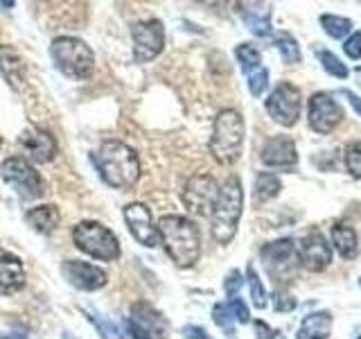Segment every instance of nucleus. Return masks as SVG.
<instances>
[{"label":"nucleus","instance_id":"obj_1","mask_svg":"<svg viewBox=\"0 0 361 339\" xmlns=\"http://www.w3.org/2000/svg\"><path fill=\"white\" fill-rule=\"evenodd\" d=\"M93 163L106 186L129 190L140 179V158L133 147L122 141H104L93 152Z\"/></svg>","mask_w":361,"mask_h":339},{"label":"nucleus","instance_id":"obj_2","mask_svg":"<svg viewBox=\"0 0 361 339\" xmlns=\"http://www.w3.org/2000/svg\"><path fill=\"white\" fill-rule=\"evenodd\" d=\"M156 229L161 244L176 267L188 269L197 265L201 256V233L195 222L183 215H163Z\"/></svg>","mask_w":361,"mask_h":339},{"label":"nucleus","instance_id":"obj_3","mask_svg":"<svg viewBox=\"0 0 361 339\" xmlns=\"http://www.w3.org/2000/svg\"><path fill=\"white\" fill-rule=\"evenodd\" d=\"M244 210V190L240 177H228L219 188L217 201H214L212 213H210V226H212V237L219 244H228L235 233L237 224H240Z\"/></svg>","mask_w":361,"mask_h":339},{"label":"nucleus","instance_id":"obj_4","mask_svg":"<svg viewBox=\"0 0 361 339\" xmlns=\"http://www.w3.org/2000/svg\"><path fill=\"white\" fill-rule=\"evenodd\" d=\"M244 118L240 111L235 109H224L217 113L212 124V136H210V154L217 163L221 165H233L240 161L242 150H244Z\"/></svg>","mask_w":361,"mask_h":339},{"label":"nucleus","instance_id":"obj_5","mask_svg":"<svg viewBox=\"0 0 361 339\" xmlns=\"http://www.w3.org/2000/svg\"><path fill=\"white\" fill-rule=\"evenodd\" d=\"M50 56L59 73L71 79H86L93 75L95 54L77 37H56L50 45Z\"/></svg>","mask_w":361,"mask_h":339},{"label":"nucleus","instance_id":"obj_6","mask_svg":"<svg viewBox=\"0 0 361 339\" xmlns=\"http://www.w3.org/2000/svg\"><path fill=\"white\" fill-rule=\"evenodd\" d=\"M73 242L82 254L95 258V260H104V263L118 260L122 254L116 233H113L111 229H106L104 224L93 222V220H84L75 226Z\"/></svg>","mask_w":361,"mask_h":339},{"label":"nucleus","instance_id":"obj_7","mask_svg":"<svg viewBox=\"0 0 361 339\" xmlns=\"http://www.w3.org/2000/svg\"><path fill=\"white\" fill-rule=\"evenodd\" d=\"M264 107L274 122L282 124V127H293V124L298 122L300 109H302L300 88L293 86L291 82H280L274 90H271Z\"/></svg>","mask_w":361,"mask_h":339},{"label":"nucleus","instance_id":"obj_8","mask_svg":"<svg viewBox=\"0 0 361 339\" xmlns=\"http://www.w3.org/2000/svg\"><path fill=\"white\" fill-rule=\"evenodd\" d=\"M0 174L9 186H14L23 199H39L43 195V179L41 174L30 165L27 158L23 156H9L0 165Z\"/></svg>","mask_w":361,"mask_h":339},{"label":"nucleus","instance_id":"obj_9","mask_svg":"<svg viewBox=\"0 0 361 339\" xmlns=\"http://www.w3.org/2000/svg\"><path fill=\"white\" fill-rule=\"evenodd\" d=\"M259 258H262L269 276H274L278 280H285L300 265L298 249L291 237H280V240L264 244L259 249Z\"/></svg>","mask_w":361,"mask_h":339},{"label":"nucleus","instance_id":"obj_10","mask_svg":"<svg viewBox=\"0 0 361 339\" xmlns=\"http://www.w3.org/2000/svg\"><path fill=\"white\" fill-rule=\"evenodd\" d=\"M131 41H133V59L138 64H147L156 59L165 48V28L163 20L149 18L140 20L131 28Z\"/></svg>","mask_w":361,"mask_h":339},{"label":"nucleus","instance_id":"obj_11","mask_svg":"<svg viewBox=\"0 0 361 339\" xmlns=\"http://www.w3.org/2000/svg\"><path fill=\"white\" fill-rule=\"evenodd\" d=\"M127 331H129V339H165L167 319L152 303L138 301L131 305Z\"/></svg>","mask_w":361,"mask_h":339},{"label":"nucleus","instance_id":"obj_12","mask_svg":"<svg viewBox=\"0 0 361 339\" xmlns=\"http://www.w3.org/2000/svg\"><path fill=\"white\" fill-rule=\"evenodd\" d=\"M217 195H219L217 179L210 174H195L192 179H188V184L183 188V203L190 213L201 215V218H210Z\"/></svg>","mask_w":361,"mask_h":339},{"label":"nucleus","instance_id":"obj_13","mask_svg":"<svg viewBox=\"0 0 361 339\" xmlns=\"http://www.w3.org/2000/svg\"><path fill=\"white\" fill-rule=\"evenodd\" d=\"M343 118H345V111L334 100L332 93L319 90V93H314L310 97L307 120H310V127L316 133H330V131H334L338 124L343 122Z\"/></svg>","mask_w":361,"mask_h":339},{"label":"nucleus","instance_id":"obj_14","mask_svg":"<svg viewBox=\"0 0 361 339\" xmlns=\"http://www.w3.org/2000/svg\"><path fill=\"white\" fill-rule=\"evenodd\" d=\"M122 218L127 222V229L133 235V240H138L142 246H156L161 244V237H158V229L154 224L152 210L140 201H131L124 206Z\"/></svg>","mask_w":361,"mask_h":339},{"label":"nucleus","instance_id":"obj_15","mask_svg":"<svg viewBox=\"0 0 361 339\" xmlns=\"http://www.w3.org/2000/svg\"><path fill=\"white\" fill-rule=\"evenodd\" d=\"M298 249V260L300 265L319 274V271H325L332 263V244L327 242V237L321 231H312L300 240Z\"/></svg>","mask_w":361,"mask_h":339},{"label":"nucleus","instance_id":"obj_16","mask_svg":"<svg viewBox=\"0 0 361 339\" xmlns=\"http://www.w3.org/2000/svg\"><path fill=\"white\" fill-rule=\"evenodd\" d=\"M61 274L79 292H97L109 282V274L104 269L82 263V260H66L61 265Z\"/></svg>","mask_w":361,"mask_h":339},{"label":"nucleus","instance_id":"obj_17","mask_svg":"<svg viewBox=\"0 0 361 339\" xmlns=\"http://www.w3.org/2000/svg\"><path fill=\"white\" fill-rule=\"evenodd\" d=\"M259 161L271 170H296L298 165V150L296 143L289 136H274L262 147Z\"/></svg>","mask_w":361,"mask_h":339},{"label":"nucleus","instance_id":"obj_18","mask_svg":"<svg viewBox=\"0 0 361 339\" xmlns=\"http://www.w3.org/2000/svg\"><path fill=\"white\" fill-rule=\"evenodd\" d=\"M20 147L34 163H50L56 154V141L48 129L27 127L18 138Z\"/></svg>","mask_w":361,"mask_h":339},{"label":"nucleus","instance_id":"obj_19","mask_svg":"<svg viewBox=\"0 0 361 339\" xmlns=\"http://www.w3.org/2000/svg\"><path fill=\"white\" fill-rule=\"evenodd\" d=\"M0 73H3L5 82L14 90H25L27 86V66L20 52L9 43H0Z\"/></svg>","mask_w":361,"mask_h":339},{"label":"nucleus","instance_id":"obj_20","mask_svg":"<svg viewBox=\"0 0 361 339\" xmlns=\"http://www.w3.org/2000/svg\"><path fill=\"white\" fill-rule=\"evenodd\" d=\"M25 265H23V260L7 251V249H0V294H16L25 287Z\"/></svg>","mask_w":361,"mask_h":339},{"label":"nucleus","instance_id":"obj_21","mask_svg":"<svg viewBox=\"0 0 361 339\" xmlns=\"http://www.w3.org/2000/svg\"><path fill=\"white\" fill-rule=\"evenodd\" d=\"M240 16L244 25L251 30L255 37H271V7L269 5H240Z\"/></svg>","mask_w":361,"mask_h":339},{"label":"nucleus","instance_id":"obj_22","mask_svg":"<svg viewBox=\"0 0 361 339\" xmlns=\"http://www.w3.org/2000/svg\"><path fill=\"white\" fill-rule=\"evenodd\" d=\"M332 333V314L327 310H319L307 314L300 321L296 339H330Z\"/></svg>","mask_w":361,"mask_h":339},{"label":"nucleus","instance_id":"obj_23","mask_svg":"<svg viewBox=\"0 0 361 339\" xmlns=\"http://www.w3.org/2000/svg\"><path fill=\"white\" fill-rule=\"evenodd\" d=\"M25 222L32 226L37 233L48 235L52 233L61 222V213L54 203H41V206H34L25 213Z\"/></svg>","mask_w":361,"mask_h":339},{"label":"nucleus","instance_id":"obj_24","mask_svg":"<svg viewBox=\"0 0 361 339\" xmlns=\"http://www.w3.org/2000/svg\"><path fill=\"white\" fill-rule=\"evenodd\" d=\"M332 246L338 251V256L345 260H353L359 256V237L357 231L350 224L336 222L332 226Z\"/></svg>","mask_w":361,"mask_h":339},{"label":"nucleus","instance_id":"obj_25","mask_svg":"<svg viewBox=\"0 0 361 339\" xmlns=\"http://www.w3.org/2000/svg\"><path fill=\"white\" fill-rule=\"evenodd\" d=\"M282 190V181L278 174L274 172H257L255 177V184H253V199L255 203H264L271 201L280 195Z\"/></svg>","mask_w":361,"mask_h":339},{"label":"nucleus","instance_id":"obj_26","mask_svg":"<svg viewBox=\"0 0 361 339\" xmlns=\"http://www.w3.org/2000/svg\"><path fill=\"white\" fill-rule=\"evenodd\" d=\"M276 48L282 56V61L285 64H300L302 54H300V45L298 41L291 37L289 32H280L276 37Z\"/></svg>","mask_w":361,"mask_h":339},{"label":"nucleus","instance_id":"obj_27","mask_svg":"<svg viewBox=\"0 0 361 339\" xmlns=\"http://www.w3.org/2000/svg\"><path fill=\"white\" fill-rule=\"evenodd\" d=\"M321 25L323 30L330 34L332 39H348L353 34V20L343 18V16H334V14H323L321 16Z\"/></svg>","mask_w":361,"mask_h":339},{"label":"nucleus","instance_id":"obj_28","mask_svg":"<svg viewBox=\"0 0 361 339\" xmlns=\"http://www.w3.org/2000/svg\"><path fill=\"white\" fill-rule=\"evenodd\" d=\"M235 56H237V61H240L242 71L246 75H251L253 71H257V68L262 66V54H259V50L253 48L251 43L237 45V48H235Z\"/></svg>","mask_w":361,"mask_h":339},{"label":"nucleus","instance_id":"obj_29","mask_svg":"<svg viewBox=\"0 0 361 339\" xmlns=\"http://www.w3.org/2000/svg\"><path fill=\"white\" fill-rule=\"evenodd\" d=\"M246 278H248V287H251V299H253V305L257 310H264L267 303H269V297H267V290L262 285V280H259V274L253 265L246 267Z\"/></svg>","mask_w":361,"mask_h":339},{"label":"nucleus","instance_id":"obj_30","mask_svg":"<svg viewBox=\"0 0 361 339\" xmlns=\"http://www.w3.org/2000/svg\"><path fill=\"white\" fill-rule=\"evenodd\" d=\"M316 56H319V61H321V66H323V71L325 73H330L332 77H336V79H345L348 75H350V71H348V66L338 59V56L334 54V52H330V50H316Z\"/></svg>","mask_w":361,"mask_h":339},{"label":"nucleus","instance_id":"obj_31","mask_svg":"<svg viewBox=\"0 0 361 339\" xmlns=\"http://www.w3.org/2000/svg\"><path fill=\"white\" fill-rule=\"evenodd\" d=\"M345 167L355 179H361V141H353L345 147Z\"/></svg>","mask_w":361,"mask_h":339},{"label":"nucleus","instance_id":"obj_32","mask_svg":"<svg viewBox=\"0 0 361 339\" xmlns=\"http://www.w3.org/2000/svg\"><path fill=\"white\" fill-rule=\"evenodd\" d=\"M212 319L217 323L221 331H226L228 335H233V326H235V316L228 308V303H217L212 308Z\"/></svg>","mask_w":361,"mask_h":339},{"label":"nucleus","instance_id":"obj_33","mask_svg":"<svg viewBox=\"0 0 361 339\" xmlns=\"http://www.w3.org/2000/svg\"><path fill=\"white\" fill-rule=\"evenodd\" d=\"M248 77V90H251V95L259 97L269 88V71L264 66H259L257 71H253Z\"/></svg>","mask_w":361,"mask_h":339},{"label":"nucleus","instance_id":"obj_34","mask_svg":"<svg viewBox=\"0 0 361 339\" xmlns=\"http://www.w3.org/2000/svg\"><path fill=\"white\" fill-rule=\"evenodd\" d=\"M298 308V301L293 299V294L285 287H278L274 292V310L276 312H293Z\"/></svg>","mask_w":361,"mask_h":339},{"label":"nucleus","instance_id":"obj_35","mask_svg":"<svg viewBox=\"0 0 361 339\" xmlns=\"http://www.w3.org/2000/svg\"><path fill=\"white\" fill-rule=\"evenodd\" d=\"M86 314H88L90 323L97 328V333L104 337V339H120V333H118L116 323H111L109 319H99V314H95V312H88L86 310Z\"/></svg>","mask_w":361,"mask_h":339},{"label":"nucleus","instance_id":"obj_36","mask_svg":"<svg viewBox=\"0 0 361 339\" xmlns=\"http://www.w3.org/2000/svg\"><path fill=\"white\" fill-rule=\"evenodd\" d=\"M228 308H231V312L235 316V321H240V323H248V321H251V310H248V305L240 297L228 299Z\"/></svg>","mask_w":361,"mask_h":339},{"label":"nucleus","instance_id":"obj_37","mask_svg":"<svg viewBox=\"0 0 361 339\" xmlns=\"http://www.w3.org/2000/svg\"><path fill=\"white\" fill-rule=\"evenodd\" d=\"M343 52L350 59H361V32H353L350 37L343 41Z\"/></svg>","mask_w":361,"mask_h":339},{"label":"nucleus","instance_id":"obj_38","mask_svg":"<svg viewBox=\"0 0 361 339\" xmlns=\"http://www.w3.org/2000/svg\"><path fill=\"white\" fill-rule=\"evenodd\" d=\"M240 287H242V274H240L237 269L228 271V276H226V280H224V290H226V294H228L231 299H235V297H237V292H240Z\"/></svg>","mask_w":361,"mask_h":339},{"label":"nucleus","instance_id":"obj_39","mask_svg":"<svg viewBox=\"0 0 361 339\" xmlns=\"http://www.w3.org/2000/svg\"><path fill=\"white\" fill-rule=\"evenodd\" d=\"M183 335H185V339H212L201 326H185Z\"/></svg>","mask_w":361,"mask_h":339},{"label":"nucleus","instance_id":"obj_40","mask_svg":"<svg viewBox=\"0 0 361 339\" xmlns=\"http://www.w3.org/2000/svg\"><path fill=\"white\" fill-rule=\"evenodd\" d=\"M253 328H255L257 339H271V335H274V331H271V326H269V323H264V321H259V319L253 323Z\"/></svg>","mask_w":361,"mask_h":339},{"label":"nucleus","instance_id":"obj_41","mask_svg":"<svg viewBox=\"0 0 361 339\" xmlns=\"http://www.w3.org/2000/svg\"><path fill=\"white\" fill-rule=\"evenodd\" d=\"M343 97L350 102V107L357 111V116H361V97L357 93H353V90H348V88H343Z\"/></svg>","mask_w":361,"mask_h":339},{"label":"nucleus","instance_id":"obj_42","mask_svg":"<svg viewBox=\"0 0 361 339\" xmlns=\"http://www.w3.org/2000/svg\"><path fill=\"white\" fill-rule=\"evenodd\" d=\"M271 339H287V337H285V333H282V331H274V335H271Z\"/></svg>","mask_w":361,"mask_h":339},{"label":"nucleus","instance_id":"obj_43","mask_svg":"<svg viewBox=\"0 0 361 339\" xmlns=\"http://www.w3.org/2000/svg\"><path fill=\"white\" fill-rule=\"evenodd\" d=\"M355 77H357V84L361 86V66H357V68H355Z\"/></svg>","mask_w":361,"mask_h":339},{"label":"nucleus","instance_id":"obj_44","mask_svg":"<svg viewBox=\"0 0 361 339\" xmlns=\"http://www.w3.org/2000/svg\"><path fill=\"white\" fill-rule=\"evenodd\" d=\"M63 339H77V337L73 333H63Z\"/></svg>","mask_w":361,"mask_h":339},{"label":"nucleus","instance_id":"obj_45","mask_svg":"<svg viewBox=\"0 0 361 339\" xmlns=\"http://www.w3.org/2000/svg\"><path fill=\"white\" fill-rule=\"evenodd\" d=\"M0 339H14V337H0Z\"/></svg>","mask_w":361,"mask_h":339},{"label":"nucleus","instance_id":"obj_46","mask_svg":"<svg viewBox=\"0 0 361 339\" xmlns=\"http://www.w3.org/2000/svg\"><path fill=\"white\" fill-rule=\"evenodd\" d=\"M359 285H361V278H359Z\"/></svg>","mask_w":361,"mask_h":339},{"label":"nucleus","instance_id":"obj_47","mask_svg":"<svg viewBox=\"0 0 361 339\" xmlns=\"http://www.w3.org/2000/svg\"><path fill=\"white\" fill-rule=\"evenodd\" d=\"M357 339H361V337H357Z\"/></svg>","mask_w":361,"mask_h":339}]
</instances>
